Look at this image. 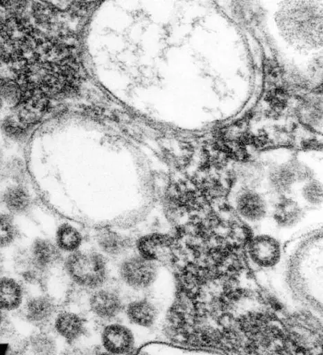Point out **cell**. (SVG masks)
<instances>
[{"instance_id": "cell-27", "label": "cell", "mask_w": 323, "mask_h": 355, "mask_svg": "<svg viewBox=\"0 0 323 355\" xmlns=\"http://www.w3.org/2000/svg\"><path fill=\"white\" fill-rule=\"evenodd\" d=\"M0 277H1V266H0Z\"/></svg>"}, {"instance_id": "cell-8", "label": "cell", "mask_w": 323, "mask_h": 355, "mask_svg": "<svg viewBox=\"0 0 323 355\" xmlns=\"http://www.w3.org/2000/svg\"><path fill=\"white\" fill-rule=\"evenodd\" d=\"M62 254L55 242L48 239L37 238L30 247L32 264L40 272H46L62 263Z\"/></svg>"}, {"instance_id": "cell-17", "label": "cell", "mask_w": 323, "mask_h": 355, "mask_svg": "<svg viewBox=\"0 0 323 355\" xmlns=\"http://www.w3.org/2000/svg\"><path fill=\"white\" fill-rule=\"evenodd\" d=\"M26 347L30 355H57L58 343L49 333L37 331L30 335Z\"/></svg>"}, {"instance_id": "cell-26", "label": "cell", "mask_w": 323, "mask_h": 355, "mask_svg": "<svg viewBox=\"0 0 323 355\" xmlns=\"http://www.w3.org/2000/svg\"><path fill=\"white\" fill-rule=\"evenodd\" d=\"M96 355H114V354H111V353L107 352L105 351V352H100V353H98V354H97Z\"/></svg>"}, {"instance_id": "cell-6", "label": "cell", "mask_w": 323, "mask_h": 355, "mask_svg": "<svg viewBox=\"0 0 323 355\" xmlns=\"http://www.w3.org/2000/svg\"><path fill=\"white\" fill-rule=\"evenodd\" d=\"M171 244V238L167 234L151 232L137 239L133 248L144 259L159 264L166 259Z\"/></svg>"}, {"instance_id": "cell-12", "label": "cell", "mask_w": 323, "mask_h": 355, "mask_svg": "<svg viewBox=\"0 0 323 355\" xmlns=\"http://www.w3.org/2000/svg\"><path fill=\"white\" fill-rule=\"evenodd\" d=\"M53 327L56 333L69 343H73L84 334L85 325L83 318L78 314L62 311L53 319Z\"/></svg>"}, {"instance_id": "cell-14", "label": "cell", "mask_w": 323, "mask_h": 355, "mask_svg": "<svg viewBox=\"0 0 323 355\" xmlns=\"http://www.w3.org/2000/svg\"><path fill=\"white\" fill-rule=\"evenodd\" d=\"M24 291L21 284L11 277H0V309L12 312L22 307Z\"/></svg>"}, {"instance_id": "cell-19", "label": "cell", "mask_w": 323, "mask_h": 355, "mask_svg": "<svg viewBox=\"0 0 323 355\" xmlns=\"http://www.w3.org/2000/svg\"><path fill=\"white\" fill-rule=\"evenodd\" d=\"M25 87L18 81L0 82V101L1 105L15 107L21 101Z\"/></svg>"}, {"instance_id": "cell-18", "label": "cell", "mask_w": 323, "mask_h": 355, "mask_svg": "<svg viewBox=\"0 0 323 355\" xmlns=\"http://www.w3.org/2000/svg\"><path fill=\"white\" fill-rule=\"evenodd\" d=\"M275 220L283 226L295 224L300 219L302 211L298 204L290 198H283L277 205Z\"/></svg>"}, {"instance_id": "cell-15", "label": "cell", "mask_w": 323, "mask_h": 355, "mask_svg": "<svg viewBox=\"0 0 323 355\" xmlns=\"http://www.w3.org/2000/svg\"><path fill=\"white\" fill-rule=\"evenodd\" d=\"M54 242L62 253L68 254L82 248L84 236L73 225L62 223L55 231Z\"/></svg>"}, {"instance_id": "cell-4", "label": "cell", "mask_w": 323, "mask_h": 355, "mask_svg": "<svg viewBox=\"0 0 323 355\" xmlns=\"http://www.w3.org/2000/svg\"><path fill=\"white\" fill-rule=\"evenodd\" d=\"M95 248L110 261L119 260L132 252L134 241L119 232L110 229H101L94 234Z\"/></svg>"}, {"instance_id": "cell-9", "label": "cell", "mask_w": 323, "mask_h": 355, "mask_svg": "<svg viewBox=\"0 0 323 355\" xmlns=\"http://www.w3.org/2000/svg\"><path fill=\"white\" fill-rule=\"evenodd\" d=\"M26 320L35 326H43L54 319L56 305L49 296L35 295L25 299L22 305Z\"/></svg>"}, {"instance_id": "cell-22", "label": "cell", "mask_w": 323, "mask_h": 355, "mask_svg": "<svg viewBox=\"0 0 323 355\" xmlns=\"http://www.w3.org/2000/svg\"><path fill=\"white\" fill-rule=\"evenodd\" d=\"M302 197L312 205H321L322 202V184L316 180H308L302 187Z\"/></svg>"}, {"instance_id": "cell-2", "label": "cell", "mask_w": 323, "mask_h": 355, "mask_svg": "<svg viewBox=\"0 0 323 355\" xmlns=\"http://www.w3.org/2000/svg\"><path fill=\"white\" fill-rule=\"evenodd\" d=\"M116 266L117 275L123 284L135 291H143L155 282L159 264L132 251L118 260Z\"/></svg>"}, {"instance_id": "cell-21", "label": "cell", "mask_w": 323, "mask_h": 355, "mask_svg": "<svg viewBox=\"0 0 323 355\" xmlns=\"http://www.w3.org/2000/svg\"><path fill=\"white\" fill-rule=\"evenodd\" d=\"M17 238L16 226L8 214L0 213V248L11 245Z\"/></svg>"}, {"instance_id": "cell-24", "label": "cell", "mask_w": 323, "mask_h": 355, "mask_svg": "<svg viewBox=\"0 0 323 355\" xmlns=\"http://www.w3.org/2000/svg\"><path fill=\"white\" fill-rule=\"evenodd\" d=\"M5 312L0 309V330L3 327L5 324Z\"/></svg>"}, {"instance_id": "cell-25", "label": "cell", "mask_w": 323, "mask_h": 355, "mask_svg": "<svg viewBox=\"0 0 323 355\" xmlns=\"http://www.w3.org/2000/svg\"><path fill=\"white\" fill-rule=\"evenodd\" d=\"M4 164V154L3 149L0 146V168L3 166Z\"/></svg>"}, {"instance_id": "cell-11", "label": "cell", "mask_w": 323, "mask_h": 355, "mask_svg": "<svg viewBox=\"0 0 323 355\" xmlns=\"http://www.w3.org/2000/svg\"><path fill=\"white\" fill-rule=\"evenodd\" d=\"M0 51V82L19 81L28 69V63L20 52L10 47Z\"/></svg>"}, {"instance_id": "cell-3", "label": "cell", "mask_w": 323, "mask_h": 355, "mask_svg": "<svg viewBox=\"0 0 323 355\" xmlns=\"http://www.w3.org/2000/svg\"><path fill=\"white\" fill-rule=\"evenodd\" d=\"M250 259L261 268H272L279 262L281 258V246L274 237L267 234L254 236L247 245Z\"/></svg>"}, {"instance_id": "cell-5", "label": "cell", "mask_w": 323, "mask_h": 355, "mask_svg": "<svg viewBox=\"0 0 323 355\" xmlns=\"http://www.w3.org/2000/svg\"><path fill=\"white\" fill-rule=\"evenodd\" d=\"M89 304L92 313L102 320L114 318L123 308L119 293L115 289L105 286L92 291Z\"/></svg>"}, {"instance_id": "cell-13", "label": "cell", "mask_w": 323, "mask_h": 355, "mask_svg": "<svg viewBox=\"0 0 323 355\" xmlns=\"http://www.w3.org/2000/svg\"><path fill=\"white\" fill-rule=\"evenodd\" d=\"M236 208L238 214L245 220L256 222L266 214V203L258 193L246 190L242 191L236 198Z\"/></svg>"}, {"instance_id": "cell-20", "label": "cell", "mask_w": 323, "mask_h": 355, "mask_svg": "<svg viewBox=\"0 0 323 355\" xmlns=\"http://www.w3.org/2000/svg\"><path fill=\"white\" fill-rule=\"evenodd\" d=\"M3 134L9 139L21 141L28 135V127L22 123L15 114L7 116L1 125Z\"/></svg>"}, {"instance_id": "cell-23", "label": "cell", "mask_w": 323, "mask_h": 355, "mask_svg": "<svg viewBox=\"0 0 323 355\" xmlns=\"http://www.w3.org/2000/svg\"><path fill=\"white\" fill-rule=\"evenodd\" d=\"M6 355H30L26 347L15 345L10 348Z\"/></svg>"}, {"instance_id": "cell-7", "label": "cell", "mask_w": 323, "mask_h": 355, "mask_svg": "<svg viewBox=\"0 0 323 355\" xmlns=\"http://www.w3.org/2000/svg\"><path fill=\"white\" fill-rule=\"evenodd\" d=\"M102 345L106 352L114 355H125L134 349V336L127 327L112 323L104 327L101 334Z\"/></svg>"}, {"instance_id": "cell-1", "label": "cell", "mask_w": 323, "mask_h": 355, "mask_svg": "<svg viewBox=\"0 0 323 355\" xmlns=\"http://www.w3.org/2000/svg\"><path fill=\"white\" fill-rule=\"evenodd\" d=\"M62 266L69 279L77 286L96 290L105 286L111 271V261L94 248H82L68 254Z\"/></svg>"}, {"instance_id": "cell-10", "label": "cell", "mask_w": 323, "mask_h": 355, "mask_svg": "<svg viewBox=\"0 0 323 355\" xmlns=\"http://www.w3.org/2000/svg\"><path fill=\"white\" fill-rule=\"evenodd\" d=\"M0 202L8 214L22 215L31 207L32 198L27 188L20 182L6 187L0 195Z\"/></svg>"}, {"instance_id": "cell-16", "label": "cell", "mask_w": 323, "mask_h": 355, "mask_svg": "<svg viewBox=\"0 0 323 355\" xmlns=\"http://www.w3.org/2000/svg\"><path fill=\"white\" fill-rule=\"evenodd\" d=\"M128 320L133 324L150 327L155 322L157 311L154 304L146 299H139L130 302L125 309Z\"/></svg>"}]
</instances>
